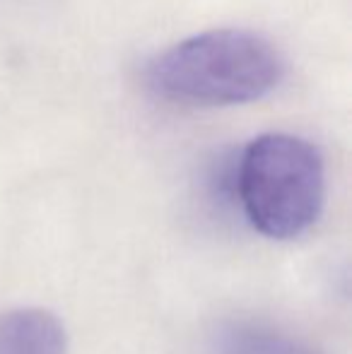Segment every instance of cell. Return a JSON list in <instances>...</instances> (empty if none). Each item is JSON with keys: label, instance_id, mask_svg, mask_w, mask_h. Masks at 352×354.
<instances>
[{"label": "cell", "instance_id": "cell-2", "mask_svg": "<svg viewBox=\"0 0 352 354\" xmlns=\"http://www.w3.org/2000/svg\"><path fill=\"white\" fill-rule=\"evenodd\" d=\"M232 188L256 232L292 241L324 212L326 164L314 142L292 133H266L239 154Z\"/></svg>", "mask_w": 352, "mask_h": 354}, {"label": "cell", "instance_id": "cell-4", "mask_svg": "<svg viewBox=\"0 0 352 354\" xmlns=\"http://www.w3.org/2000/svg\"><path fill=\"white\" fill-rule=\"evenodd\" d=\"M210 354H321L309 342L259 321H227L210 340Z\"/></svg>", "mask_w": 352, "mask_h": 354}, {"label": "cell", "instance_id": "cell-1", "mask_svg": "<svg viewBox=\"0 0 352 354\" xmlns=\"http://www.w3.org/2000/svg\"><path fill=\"white\" fill-rule=\"evenodd\" d=\"M287 75L280 48L251 29H210L172 44L147 61L142 80L155 99L183 109L251 104Z\"/></svg>", "mask_w": 352, "mask_h": 354}, {"label": "cell", "instance_id": "cell-3", "mask_svg": "<svg viewBox=\"0 0 352 354\" xmlns=\"http://www.w3.org/2000/svg\"><path fill=\"white\" fill-rule=\"evenodd\" d=\"M63 323L44 308H12L0 313V354H66Z\"/></svg>", "mask_w": 352, "mask_h": 354}]
</instances>
